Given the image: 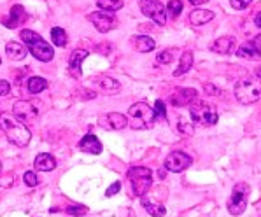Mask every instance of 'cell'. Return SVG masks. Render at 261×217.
Wrapping results in <instances>:
<instances>
[{"label": "cell", "instance_id": "cell-8", "mask_svg": "<svg viewBox=\"0 0 261 217\" xmlns=\"http://www.w3.org/2000/svg\"><path fill=\"white\" fill-rule=\"evenodd\" d=\"M140 11L144 16L156 23V25H165L167 21V7L158 0H140Z\"/></svg>", "mask_w": 261, "mask_h": 217}, {"label": "cell", "instance_id": "cell-14", "mask_svg": "<svg viewBox=\"0 0 261 217\" xmlns=\"http://www.w3.org/2000/svg\"><path fill=\"white\" fill-rule=\"evenodd\" d=\"M27 19H28V14H27L25 7L19 6V4H16V6L11 7L9 16H7V18H4L2 23H4V26H7V28H11V30H13V28L23 25Z\"/></svg>", "mask_w": 261, "mask_h": 217}, {"label": "cell", "instance_id": "cell-25", "mask_svg": "<svg viewBox=\"0 0 261 217\" xmlns=\"http://www.w3.org/2000/svg\"><path fill=\"white\" fill-rule=\"evenodd\" d=\"M96 84H98L103 91H107V93H116V91L121 90L119 81H116V79H112V77H106V75L96 79Z\"/></svg>", "mask_w": 261, "mask_h": 217}, {"label": "cell", "instance_id": "cell-21", "mask_svg": "<svg viewBox=\"0 0 261 217\" xmlns=\"http://www.w3.org/2000/svg\"><path fill=\"white\" fill-rule=\"evenodd\" d=\"M212 19H214V13L207 9H195V11H191V14H190V23L195 26H202V25H205V23L212 21Z\"/></svg>", "mask_w": 261, "mask_h": 217}, {"label": "cell", "instance_id": "cell-34", "mask_svg": "<svg viewBox=\"0 0 261 217\" xmlns=\"http://www.w3.org/2000/svg\"><path fill=\"white\" fill-rule=\"evenodd\" d=\"M23 179H25L27 186H30V187H35L39 184V179H37V175H35L34 172H25Z\"/></svg>", "mask_w": 261, "mask_h": 217}, {"label": "cell", "instance_id": "cell-7", "mask_svg": "<svg viewBox=\"0 0 261 217\" xmlns=\"http://www.w3.org/2000/svg\"><path fill=\"white\" fill-rule=\"evenodd\" d=\"M249 191H251V187H249L246 182H239L233 187L230 200H228V212H230L231 215H240L246 212Z\"/></svg>", "mask_w": 261, "mask_h": 217}, {"label": "cell", "instance_id": "cell-17", "mask_svg": "<svg viewBox=\"0 0 261 217\" xmlns=\"http://www.w3.org/2000/svg\"><path fill=\"white\" fill-rule=\"evenodd\" d=\"M79 149L84 152H90V154H100V152H102V142H100L95 135L88 133L86 137H83V140L79 142Z\"/></svg>", "mask_w": 261, "mask_h": 217}, {"label": "cell", "instance_id": "cell-6", "mask_svg": "<svg viewBox=\"0 0 261 217\" xmlns=\"http://www.w3.org/2000/svg\"><path fill=\"white\" fill-rule=\"evenodd\" d=\"M190 114L193 123L202 124V126H214L218 123V111L214 105L205 102H193L190 105Z\"/></svg>", "mask_w": 261, "mask_h": 217}, {"label": "cell", "instance_id": "cell-43", "mask_svg": "<svg viewBox=\"0 0 261 217\" xmlns=\"http://www.w3.org/2000/svg\"><path fill=\"white\" fill-rule=\"evenodd\" d=\"M256 75H258V77L261 79V67L258 68V70H256Z\"/></svg>", "mask_w": 261, "mask_h": 217}, {"label": "cell", "instance_id": "cell-16", "mask_svg": "<svg viewBox=\"0 0 261 217\" xmlns=\"http://www.w3.org/2000/svg\"><path fill=\"white\" fill-rule=\"evenodd\" d=\"M88 51L86 49H75V51H72V55H70V58H69V70H70V74L74 75V77H81V65H83V62L88 58Z\"/></svg>", "mask_w": 261, "mask_h": 217}, {"label": "cell", "instance_id": "cell-4", "mask_svg": "<svg viewBox=\"0 0 261 217\" xmlns=\"http://www.w3.org/2000/svg\"><path fill=\"white\" fill-rule=\"evenodd\" d=\"M235 98L239 100L242 105H251L256 103L261 98V79L249 75V77L240 79L233 88Z\"/></svg>", "mask_w": 261, "mask_h": 217}, {"label": "cell", "instance_id": "cell-2", "mask_svg": "<svg viewBox=\"0 0 261 217\" xmlns=\"http://www.w3.org/2000/svg\"><path fill=\"white\" fill-rule=\"evenodd\" d=\"M128 116H130V124L134 130H151L156 123V111L152 108L149 103L146 102H137L128 108Z\"/></svg>", "mask_w": 261, "mask_h": 217}, {"label": "cell", "instance_id": "cell-19", "mask_svg": "<svg viewBox=\"0 0 261 217\" xmlns=\"http://www.w3.org/2000/svg\"><path fill=\"white\" fill-rule=\"evenodd\" d=\"M34 167L37 168L39 172H51L56 168V159L51 154H47V152H41V154H37V158H35Z\"/></svg>", "mask_w": 261, "mask_h": 217}, {"label": "cell", "instance_id": "cell-15", "mask_svg": "<svg viewBox=\"0 0 261 217\" xmlns=\"http://www.w3.org/2000/svg\"><path fill=\"white\" fill-rule=\"evenodd\" d=\"M211 51L212 53H219V55H231L237 51V39L231 35H223V37L216 39L211 44Z\"/></svg>", "mask_w": 261, "mask_h": 217}, {"label": "cell", "instance_id": "cell-29", "mask_svg": "<svg viewBox=\"0 0 261 217\" xmlns=\"http://www.w3.org/2000/svg\"><path fill=\"white\" fill-rule=\"evenodd\" d=\"M182 0H170V2L167 4V14L170 16L172 19H177L180 13H182Z\"/></svg>", "mask_w": 261, "mask_h": 217}, {"label": "cell", "instance_id": "cell-11", "mask_svg": "<svg viewBox=\"0 0 261 217\" xmlns=\"http://www.w3.org/2000/svg\"><path fill=\"white\" fill-rule=\"evenodd\" d=\"M191 163H193V159L190 154H186V152H182V151H174L165 158V165H163V167H165L168 172L180 174V172L186 170Z\"/></svg>", "mask_w": 261, "mask_h": 217}, {"label": "cell", "instance_id": "cell-40", "mask_svg": "<svg viewBox=\"0 0 261 217\" xmlns=\"http://www.w3.org/2000/svg\"><path fill=\"white\" fill-rule=\"evenodd\" d=\"M254 25L261 28V11H259V13H258V14H256V16H254Z\"/></svg>", "mask_w": 261, "mask_h": 217}, {"label": "cell", "instance_id": "cell-42", "mask_svg": "<svg viewBox=\"0 0 261 217\" xmlns=\"http://www.w3.org/2000/svg\"><path fill=\"white\" fill-rule=\"evenodd\" d=\"M167 168L165 167H163V168H160V172H158V174H160V177H162V179H165V175H167Z\"/></svg>", "mask_w": 261, "mask_h": 217}, {"label": "cell", "instance_id": "cell-20", "mask_svg": "<svg viewBox=\"0 0 261 217\" xmlns=\"http://www.w3.org/2000/svg\"><path fill=\"white\" fill-rule=\"evenodd\" d=\"M6 53H7V58L13 60V62H21V60H25V56H27V47L18 42H7Z\"/></svg>", "mask_w": 261, "mask_h": 217}, {"label": "cell", "instance_id": "cell-10", "mask_svg": "<svg viewBox=\"0 0 261 217\" xmlns=\"http://www.w3.org/2000/svg\"><path fill=\"white\" fill-rule=\"evenodd\" d=\"M86 18L90 23H93V26L100 32V34H107V32L114 30L116 23H118L116 16L112 13H107V11H96V13L88 14Z\"/></svg>", "mask_w": 261, "mask_h": 217}, {"label": "cell", "instance_id": "cell-5", "mask_svg": "<svg viewBox=\"0 0 261 217\" xmlns=\"http://www.w3.org/2000/svg\"><path fill=\"white\" fill-rule=\"evenodd\" d=\"M128 180L135 196L142 198L152 186V172L147 167H132L128 170Z\"/></svg>", "mask_w": 261, "mask_h": 217}, {"label": "cell", "instance_id": "cell-44", "mask_svg": "<svg viewBox=\"0 0 261 217\" xmlns=\"http://www.w3.org/2000/svg\"><path fill=\"white\" fill-rule=\"evenodd\" d=\"M0 172H2V163H0Z\"/></svg>", "mask_w": 261, "mask_h": 217}, {"label": "cell", "instance_id": "cell-24", "mask_svg": "<svg viewBox=\"0 0 261 217\" xmlns=\"http://www.w3.org/2000/svg\"><path fill=\"white\" fill-rule=\"evenodd\" d=\"M193 67V53L191 51H184L182 56H180V62H179V67L174 70V77H179V75L186 74L190 72Z\"/></svg>", "mask_w": 261, "mask_h": 217}, {"label": "cell", "instance_id": "cell-12", "mask_svg": "<svg viewBox=\"0 0 261 217\" xmlns=\"http://www.w3.org/2000/svg\"><path fill=\"white\" fill-rule=\"evenodd\" d=\"M98 126L103 128V130H109V131H119L128 126V118L124 114H119V112L102 114L98 118Z\"/></svg>", "mask_w": 261, "mask_h": 217}, {"label": "cell", "instance_id": "cell-32", "mask_svg": "<svg viewBox=\"0 0 261 217\" xmlns=\"http://www.w3.org/2000/svg\"><path fill=\"white\" fill-rule=\"evenodd\" d=\"M67 212L72 215H86L88 207H84V205H70V207H67Z\"/></svg>", "mask_w": 261, "mask_h": 217}, {"label": "cell", "instance_id": "cell-33", "mask_svg": "<svg viewBox=\"0 0 261 217\" xmlns=\"http://www.w3.org/2000/svg\"><path fill=\"white\" fill-rule=\"evenodd\" d=\"M251 2H252V0H230L231 7H233V9H237V11L247 9V7L251 6Z\"/></svg>", "mask_w": 261, "mask_h": 217}, {"label": "cell", "instance_id": "cell-23", "mask_svg": "<svg viewBox=\"0 0 261 217\" xmlns=\"http://www.w3.org/2000/svg\"><path fill=\"white\" fill-rule=\"evenodd\" d=\"M142 207H144V210H146L147 214L152 215V217H163V215L167 214L165 207H163L162 203L152 202V200H151V198H147L146 195L142 196Z\"/></svg>", "mask_w": 261, "mask_h": 217}, {"label": "cell", "instance_id": "cell-36", "mask_svg": "<svg viewBox=\"0 0 261 217\" xmlns=\"http://www.w3.org/2000/svg\"><path fill=\"white\" fill-rule=\"evenodd\" d=\"M119 189H121V182H119V180H116V182L112 184V186H109V187H107L106 195H107V196H114L116 193H118Z\"/></svg>", "mask_w": 261, "mask_h": 217}, {"label": "cell", "instance_id": "cell-37", "mask_svg": "<svg viewBox=\"0 0 261 217\" xmlns=\"http://www.w3.org/2000/svg\"><path fill=\"white\" fill-rule=\"evenodd\" d=\"M9 91H11L9 81H0V95L6 96V95H9Z\"/></svg>", "mask_w": 261, "mask_h": 217}, {"label": "cell", "instance_id": "cell-30", "mask_svg": "<svg viewBox=\"0 0 261 217\" xmlns=\"http://www.w3.org/2000/svg\"><path fill=\"white\" fill-rule=\"evenodd\" d=\"M177 130L182 135H193L195 128H193V124L188 121V119H184L182 116H179V118H177Z\"/></svg>", "mask_w": 261, "mask_h": 217}, {"label": "cell", "instance_id": "cell-13", "mask_svg": "<svg viewBox=\"0 0 261 217\" xmlns=\"http://www.w3.org/2000/svg\"><path fill=\"white\" fill-rule=\"evenodd\" d=\"M198 93L193 88H179L174 95H170V103L174 107H190L193 102H196Z\"/></svg>", "mask_w": 261, "mask_h": 217}, {"label": "cell", "instance_id": "cell-35", "mask_svg": "<svg viewBox=\"0 0 261 217\" xmlns=\"http://www.w3.org/2000/svg\"><path fill=\"white\" fill-rule=\"evenodd\" d=\"M156 114L160 116V118H167V108H165V103L162 102V100H156Z\"/></svg>", "mask_w": 261, "mask_h": 217}, {"label": "cell", "instance_id": "cell-28", "mask_svg": "<svg viewBox=\"0 0 261 217\" xmlns=\"http://www.w3.org/2000/svg\"><path fill=\"white\" fill-rule=\"evenodd\" d=\"M96 6H98L102 11L114 13V11H118L123 7V0H96Z\"/></svg>", "mask_w": 261, "mask_h": 217}, {"label": "cell", "instance_id": "cell-1", "mask_svg": "<svg viewBox=\"0 0 261 217\" xmlns=\"http://www.w3.org/2000/svg\"><path fill=\"white\" fill-rule=\"evenodd\" d=\"M0 128H2V131L6 133L7 140L18 147L28 146V142H30V139H32V133L27 124L19 123L14 116L7 114V112L0 114Z\"/></svg>", "mask_w": 261, "mask_h": 217}, {"label": "cell", "instance_id": "cell-3", "mask_svg": "<svg viewBox=\"0 0 261 217\" xmlns=\"http://www.w3.org/2000/svg\"><path fill=\"white\" fill-rule=\"evenodd\" d=\"M19 39H23V42L27 44L28 51H30L32 55L35 56V58L39 60V62H51L55 56V51L53 47L49 46L44 39L41 37L39 34H35L34 30H21V34H19Z\"/></svg>", "mask_w": 261, "mask_h": 217}, {"label": "cell", "instance_id": "cell-26", "mask_svg": "<svg viewBox=\"0 0 261 217\" xmlns=\"http://www.w3.org/2000/svg\"><path fill=\"white\" fill-rule=\"evenodd\" d=\"M44 90H47V81L44 77H30L28 79V91H30L32 95H39Z\"/></svg>", "mask_w": 261, "mask_h": 217}, {"label": "cell", "instance_id": "cell-9", "mask_svg": "<svg viewBox=\"0 0 261 217\" xmlns=\"http://www.w3.org/2000/svg\"><path fill=\"white\" fill-rule=\"evenodd\" d=\"M13 112H14V118L23 124L35 123L39 116V108L32 102H28V100H18V102H14Z\"/></svg>", "mask_w": 261, "mask_h": 217}, {"label": "cell", "instance_id": "cell-38", "mask_svg": "<svg viewBox=\"0 0 261 217\" xmlns=\"http://www.w3.org/2000/svg\"><path fill=\"white\" fill-rule=\"evenodd\" d=\"M203 90H205V93L212 95V96H216V95H219V93H221V91L218 90V88L212 86V84H205V86H203Z\"/></svg>", "mask_w": 261, "mask_h": 217}, {"label": "cell", "instance_id": "cell-18", "mask_svg": "<svg viewBox=\"0 0 261 217\" xmlns=\"http://www.w3.org/2000/svg\"><path fill=\"white\" fill-rule=\"evenodd\" d=\"M235 55L239 56V58L252 60V62H256V60H261V53L258 51V47L254 46V42H246V44H242L240 47H237Z\"/></svg>", "mask_w": 261, "mask_h": 217}, {"label": "cell", "instance_id": "cell-39", "mask_svg": "<svg viewBox=\"0 0 261 217\" xmlns=\"http://www.w3.org/2000/svg\"><path fill=\"white\" fill-rule=\"evenodd\" d=\"M252 42H254V46L258 47V51L261 53V34L258 35V37H254V41H252Z\"/></svg>", "mask_w": 261, "mask_h": 217}, {"label": "cell", "instance_id": "cell-31", "mask_svg": "<svg viewBox=\"0 0 261 217\" xmlns=\"http://www.w3.org/2000/svg\"><path fill=\"white\" fill-rule=\"evenodd\" d=\"M156 62L163 63V65H168V63H172V62H174V51L167 49V51H162V53H158V55H156Z\"/></svg>", "mask_w": 261, "mask_h": 217}, {"label": "cell", "instance_id": "cell-22", "mask_svg": "<svg viewBox=\"0 0 261 217\" xmlns=\"http://www.w3.org/2000/svg\"><path fill=\"white\" fill-rule=\"evenodd\" d=\"M132 44H134V47L139 53H149L156 47L154 39H151L149 35H137V37H134Z\"/></svg>", "mask_w": 261, "mask_h": 217}, {"label": "cell", "instance_id": "cell-27", "mask_svg": "<svg viewBox=\"0 0 261 217\" xmlns=\"http://www.w3.org/2000/svg\"><path fill=\"white\" fill-rule=\"evenodd\" d=\"M51 41H53L55 46L65 47L67 46V32L60 26H53L51 28Z\"/></svg>", "mask_w": 261, "mask_h": 217}, {"label": "cell", "instance_id": "cell-41", "mask_svg": "<svg viewBox=\"0 0 261 217\" xmlns=\"http://www.w3.org/2000/svg\"><path fill=\"white\" fill-rule=\"evenodd\" d=\"M193 6H202V4H207L208 0H190Z\"/></svg>", "mask_w": 261, "mask_h": 217}]
</instances>
